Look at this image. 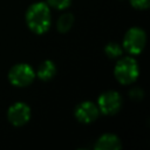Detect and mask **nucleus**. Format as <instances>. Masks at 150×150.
Masks as SVG:
<instances>
[{"instance_id": "11", "label": "nucleus", "mask_w": 150, "mask_h": 150, "mask_svg": "<svg viewBox=\"0 0 150 150\" xmlns=\"http://www.w3.org/2000/svg\"><path fill=\"white\" fill-rule=\"evenodd\" d=\"M104 52L107 54L108 57L110 59H116V57H120L122 55V47L118 45V43H115V42H110L105 46L104 48Z\"/></svg>"}, {"instance_id": "6", "label": "nucleus", "mask_w": 150, "mask_h": 150, "mask_svg": "<svg viewBox=\"0 0 150 150\" xmlns=\"http://www.w3.org/2000/svg\"><path fill=\"white\" fill-rule=\"evenodd\" d=\"M8 121L16 127L26 124L30 118V108L23 102H16L9 107L7 111Z\"/></svg>"}, {"instance_id": "12", "label": "nucleus", "mask_w": 150, "mask_h": 150, "mask_svg": "<svg viewBox=\"0 0 150 150\" xmlns=\"http://www.w3.org/2000/svg\"><path fill=\"white\" fill-rule=\"evenodd\" d=\"M71 0H47V5L55 9H66L69 7Z\"/></svg>"}, {"instance_id": "9", "label": "nucleus", "mask_w": 150, "mask_h": 150, "mask_svg": "<svg viewBox=\"0 0 150 150\" xmlns=\"http://www.w3.org/2000/svg\"><path fill=\"white\" fill-rule=\"evenodd\" d=\"M55 73H56V67H55L54 62L47 60V61L42 62L41 66L39 67V69H38V77L40 80H42V81H48V80L54 77Z\"/></svg>"}, {"instance_id": "13", "label": "nucleus", "mask_w": 150, "mask_h": 150, "mask_svg": "<svg viewBox=\"0 0 150 150\" xmlns=\"http://www.w3.org/2000/svg\"><path fill=\"white\" fill-rule=\"evenodd\" d=\"M130 4L137 9H145L150 5V0H130Z\"/></svg>"}, {"instance_id": "14", "label": "nucleus", "mask_w": 150, "mask_h": 150, "mask_svg": "<svg viewBox=\"0 0 150 150\" xmlns=\"http://www.w3.org/2000/svg\"><path fill=\"white\" fill-rule=\"evenodd\" d=\"M130 97L134 100H141L143 97V90L139 88H134L130 90Z\"/></svg>"}, {"instance_id": "5", "label": "nucleus", "mask_w": 150, "mask_h": 150, "mask_svg": "<svg viewBox=\"0 0 150 150\" xmlns=\"http://www.w3.org/2000/svg\"><path fill=\"white\" fill-rule=\"evenodd\" d=\"M122 107V97L117 91H105L100 95L97 101V108L100 112L104 115H114L118 112Z\"/></svg>"}, {"instance_id": "2", "label": "nucleus", "mask_w": 150, "mask_h": 150, "mask_svg": "<svg viewBox=\"0 0 150 150\" xmlns=\"http://www.w3.org/2000/svg\"><path fill=\"white\" fill-rule=\"evenodd\" d=\"M115 77L122 84H130L138 77V64L132 57H122L115 66Z\"/></svg>"}, {"instance_id": "8", "label": "nucleus", "mask_w": 150, "mask_h": 150, "mask_svg": "<svg viewBox=\"0 0 150 150\" xmlns=\"http://www.w3.org/2000/svg\"><path fill=\"white\" fill-rule=\"evenodd\" d=\"M122 144L121 141L117 136L111 135V134H105L102 135L95 144L96 150H118L121 149Z\"/></svg>"}, {"instance_id": "4", "label": "nucleus", "mask_w": 150, "mask_h": 150, "mask_svg": "<svg viewBox=\"0 0 150 150\" xmlns=\"http://www.w3.org/2000/svg\"><path fill=\"white\" fill-rule=\"evenodd\" d=\"M35 71L29 64L19 63L11 68L8 73V79L11 83L15 87H26L34 81Z\"/></svg>"}, {"instance_id": "7", "label": "nucleus", "mask_w": 150, "mask_h": 150, "mask_svg": "<svg viewBox=\"0 0 150 150\" xmlns=\"http://www.w3.org/2000/svg\"><path fill=\"white\" fill-rule=\"evenodd\" d=\"M100 114V110L96 104H94L90 101H86L80 103L75 108V117L81 123H91L94 122Z\"/></svg>"}, {"instance_id": "1", "label": "nucleus", "mask_w": 150, "mask_h": 150, "mask_svg": "<svg viewBox=\"0 0 150 150\" xmlns=\"http://www.w3.org/2000/svg\"><path fill=\"white\" fill-rule=\"evenodd\" d=\"M26 21L30 30H33L34 33L42 34L47 32L52 22L49 6L45 2L33 4L26 13Z\"/></svg>"}, {"instance_id": "3", "label": "nucleus", "mask_w": 150, "mask_h": 150, "mask_svg": "<svg viewBox=\"0 0 150 150\" xmlns=\"http://www.w3.org/2000/svg\"><path fill=\"white\" fill-rule=\"evenodd\" d=\"M145 42H146V35L144 30L138 27H132L124 35L123 47L128 53L136 55L144 49Z\"/></svg>"}, {"instance_id": "10", "label": "nucleus", "mask_w": 150, "mask_h": 150, "mask_svg": "<svg viewBox=\"0 0 150 150\" xmlns=\"http://www.w3.org/2000/svg\"><path fill=\"white\" fill-rule=\"evenodd\" d=\"M74 23V16L71 13H64L62 14L57 20V29L61 33L68 32Z\"/></svg>"}]
</instances>
